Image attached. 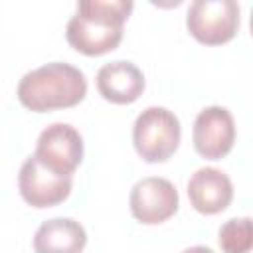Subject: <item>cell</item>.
Wrapping results in <instances>:
<instances>
[{
	"instance_id": "1",
	"label": "cell",
	"mask_w": 253,
	"mask_h": 253,
	"mask_svg": "<svg viewBox=\"0 0 253 253\" xmlns=\"http://www.w3.org/2000/svg\"><path fill=\"white\" fill-rule=\"evenodd\" d=\"M134 4L130 0H81L65 28V38L83 55L113 51L123 40V28Z\"/></svg>"
},
{
	"instance_id": "2",
	"label": "cell",
	"mask_w": 253,
	"mask_h": 253,
	"mask_svg": "<svg viewBox=\"0 0 253 253\" xmlns=\"http://www.w3.org/2000/svg\"><path fill=\"white\" fill-rule=\"evenodd\" d=\"M16 95L34 113L69 109L85 99L87 79L79 67L65 61H51L28 71L20 79Z\"/></svg>"
},
{
	"instance_id": "3",
	"label": "cell",
	"mask_w": 253,
	"mask_h": 253,
	"mask_svg": "<svg viewBox=\"0 0 253 253\" xmlns=\"http://www.w3.org/2000/svg\"><path fill=\"white\" fill-rule=\"evenodd\" d=\"M182 126L166 107L144 109L132 125V144L144 162H166L180 146Z\"/></svg>"
},
{
	"instance_id": "4",
	"label": "cell",
	"mask_w": 253,
	"mask_h": 253,
	"mask_svg": "<svg viewBox=\"0 0 253 253\" xmlns=\"http://www.w3.org/2000/svg\"><path fill=\"white\" fill-rule=\"evenodd\" d=\"M241 10L235 0H194L186 14V28L204 45H221L235 38Z\"/></svg>"
},
{
	"instance_id": "5",
	"label": "cell",
	"mask_w": 253,
	"mask_h": 253,
	"mask_svg": "<svg viewBox=\"0 0 253 253\" xmlns=\"http://www.w3.org/2000/svg\"><path fill=\"white\" fill-rule=\"evenodd\" d=\"M71 186L73 176L53 172L34 154L24 160L18 174V190L22 200L38 210L53 208L67 200V196L71 194Z\"/></svg>"
},
{
	"instance_id": "6",
	"label": "cell",
	"mask_w": 253,
	"mask_h": 253,
	"mask_svg": "<svg viewBox=\"0 0 253 253\" xmlns=\"http://www.w3.org/2000/svg\"><path fill=\"white\" fill-rule=\"evenodd\" d=\"M128 206L136 221L144 225H158L178 211L180 196L170 180L160 176H146L132 186Z\"/></svg>"
},
{
	"instance_id": "7",
	"label": "cell",
	"mask_w": 253,
	"mask_h": 253,
	"mask_svg": "<svg viewBox=\"0 0 253 253\" xmlns=\"http://www.w3.org/2000/svg\"><path fill=\"white\" fill-rule=\"evenodd\" d=\"M34 156L53 172L73 176L83 160V136L67 123H53L40 132Z\"/></svg>"
},
{
	"instance_id": "8",
	"label": "cell",
	"mask_w": 253,
	"mask_h": 253,
	"mask_svg": "<svg viewBox=\"0 0 253 253\" xmlns=\"http://www.w3.org/2000/svg\"><path fill=\"white\" fill-rule=\"evenodd\" d=\"M196 152L206 160H221L235 142L233 115L219 105L206 107L198 113L192 128Z\"/></svg>"
},
{
	"instance_id": "9",
	"label": "cell",
	"mask_w": 253,
	"mask_h": 253,
	"mask_svg": "<svg viewBox=\"0 0 253 253\" xmlns=\"http://www.w3.org/2000/svg\"><path fill=\"white\" fill-rule=\"evenodd\" d=\"M188 198L196 211L215 215L233 200V184L229 176L213 166L198 168L188 180Z\"/></svg>"
},
{
	"instance_id": "10",
	"label": "cell",
	"mask_w": 253,
	"mask_h": 253,
	"mask_svg": "<svg viewBox=\"0 0 253 253\" xmlns=\"http://www.w3.org/2000/svg\"><path fill=\"white\" fill-rule=\"evenodd\" d=\"M144 75L142 71L126 59H117L105 63L97 71V91L99 95L115 105H130L144 91Z\"/></svg>"
},
{
	"instance_id": "11",
	"label": "cell",
	"mask_w": 253,
	"mask_h": 253,
	"mask_svg": "<svg viewBox=\"0 0 253 253\" xmlns=\"http://www.w3.org/2000/svg\"><path fill=\"white\" fill-rule=\"evenodd\" d=\"M87 243L85 227L71 217H51L34 235L36 253H81Z\"/></svg>"
},
{
	"instance_id": "12",
	"label": "cell",
	"mask_w": 253,
	"mask_h": 253,
	"mask_svg": "<svg viewBox=\"0 0 253 253\" xmlns=\"http://www.w3.org/2000/svg\"><path fill=\"white\" fill-rule=\"evenodd\" d=\"M217 243L223 253H249L253 247L251 217H231L217 231Z\"/></svg>"
},
{
	"instance_id": "13",
	"label": "cell",
	"mask_w": 253,
	"mask_h": 253,
	"mask_svg": "<svg viewBox=\"0 0 253 253\" xmlns=\"http://www.w3.org/2000/svg\"><path fill=\"white\" fill-rule=\"evenodd\" d=\"M182 253H213V251L210 247H206V245H192V247L184 249Z\"/></svg>"
}]
</instances>
